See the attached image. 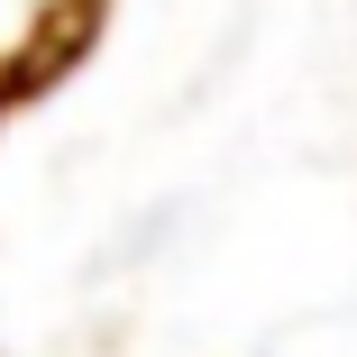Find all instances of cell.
Here are the masks:
<instances>
[{
	"label": "cell",
	"instance_id": "6da1fadb",
	"mask_svg": "<svg viewBox=\"0 0 357 357\" xmlns=\"http://www.w3.org/2000/svg\"><path fill=\"white\" fill-rule=\"evenodd\" d=\"M101 10H110V0H46V10H37V28H28L10 55H0V119H10V110H28L37 92H55V83L92 55Z\"/></svg>",
	"mask_w": 357,
	"mask_h": 357
}]
</instances>
